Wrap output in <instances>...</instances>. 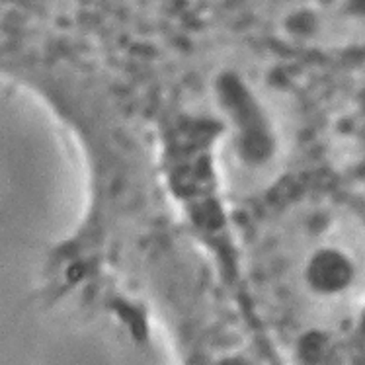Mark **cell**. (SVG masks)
<instances>
[{
	"instance_id": "cell-1",
	"label": "cell",
	"mask_w": 365,
	"mask_h": 365,
	"mask_svg": "<svg viewBox=\"0 0 365 365\" xmlns=\"http://www.w3.org/2000/svg\"><path fill=\"white\" fill-rule=\"evenodd\" d=\"M340 153L346 168L365 187V100L340 121Z\"/></svg>"
}]
</instances>
